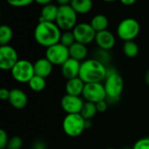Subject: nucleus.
<instances>
[{"label": "nucleus", "mask_w": 149, "mask_h": 149, "mask_svg": "<svg viewBox=\"0 0 149 149\" xmlns=\"http://www.w3.org/2000/svg\"><path fill=\"white\" fill-rule=\"evenodd\" d=\"M12 78L18 83H29L35 75L34 65L26 59H19L10 70Z\"/></svg>", "instance_id": "7"}, {"label": "nucleus", "mask_w": 149, "mask_h": 149, "mask_svg": "<svg viewBox=\"0 0 149 149\" xmlns=\"http://www.w3.org/2000/svg\"><path fill=\"white\" fill-rule=\"evenodd\" d=\"M13 37V31L11 28L7 24H3L0 27V45H9Z\"/></svg>", "instance_id": "25"}, {"label": "nucleus", "mask_w": 149, "mask_h": 149, "mask_svg": "<svg viewBox=\"0 0 149 149\" xmlns=\"http://www.w3.org/2000/svg\"><path fill=\"white\" fill-rule=\"evenodd\" d=\"M92 126H93L92 120H86V129L91 128Z\"/></svg>", "instance_id": "37"}, {"label": "nucleus", "mask_w": 149, "mask_h": 149, "mask_svg": "<svg viewBox=\"0 0 149 149\" xmlns=\"http://www.w3.org/2000/svg\"><path fill=\"white\" fill-rule=\"evenodd\" d=\"M108 52L109 51H105V50H101L100 49V51L96 53V57L94 58H96L97 60H99L100 62L103 63L104 65L107 64L110 60V56L108 55Z\"/></svg>", "instance_id": "29"}, {"label": "nucleus", "mask_w": 149, "mask_h": 149, "mask_svg": "<svg viewBox=\"0 0 149 149\" xmlns=\"http://www.w3.org/2000/svg\"><path fill=\"white\" fill-rule=\"evenodd\" d=\"M82 98L88 102L98 103L107 99V93L104 84L101 82L87 83L85 85Z\"/></svg>", "instance_id": "9"}, {"label": "nucleus", "mask_w": 149, "mask_h": 149, "mask_svg": "<svg viewBox=\"0 0 149 149\" xmlns=\"http://www.w3.org/2000/svg\"><path fill=\"white\" fill-rule=\"evenodd\" d=\"M116 31L118 37L121 40L124 42L130 41L138 37L141 31V25L136 19L133 17H127L120 22Z\"/></svg>", "instance_id": "6"}, {"label": "nucleus", "mask_w": 149, "mask_h": 149, "mask_svg": "<svg viewBox=\"0 0 149 149\" xmlns=\"http://www.w3.org/2000/svg\"><path fill=\"white\" fill-rule=\"evenodd\" d=\"M133 149H149V137H145L138 140L134 145L133 146Z\"/></svg>", "instance_id": "30"}, {"label": "nucleus", "mask_w": 149, "mask_h": 149, "mask_svg": "<svg viewBox=\"0 0 149 149\" xmlns=\"http://www.w3.org/2000/svg\"><path fill=\"white\" fill-rule=\"evenodd\" d=\"M76 42L74 34L72 31H65L62 34H61V38H60V41L59 43H61L62 45H64L66 47H71L74 43Z\"/></svg>", "instance_id": "26"}, {"label": "nucleus", "mask_w": 149, "mask_h": 149, "mask_svg": "<svg viewBox=\"0 0 149 149\" xmlns=\"http://www.w3.org/2000/svg\"><path fill=\"white\" fill-rule=\"evenodd\" d=\"M9 102L12 107L16 109H23L28 104V97L23 90L14 88L10 90Z\"/></svg>", "instance_id": "15"}, {"label": "nucleus", "mask_w": 149, "mask_h": 149, "mask_svg": "<svg viewBox=\"0 0 149 149\" xmlns=\"http://www.w3.org/2000/svg\"><path fill=\"white\" fill-rule=\"evenodd\" d=\"M104 86L107 93V101L108 104H115L120 100V97L124 88V81L119 72L113 68H107V73Z\"/></svg>", "instance_id": "3"}, {"label": "nucleus", "mask_w": 149, "mask_h": 149, "mask_svg": "<svg viewBox=\"0 0 149 149\" xmlns=\"http://www.w3.org/2000/svg\"><path fill=\"white\" fill-rule=\"evenodd\" d=\"M30 88L33 92H41L45 88L46 81L45 79L38 75H34L28 83Z\"/></svg>", "instance_id": "24"}, {"label": "nucleus", "mask_w": 149, "mask_h": 149, "mask_svg": "<svg viewBox=\"0 0 149 149\" xmlns=\"http://www.w3.org/2000/svg\"><path fill=\"white\" fill-rule=\"evenodd\" d=\"M94 41L100 49L105 51H110L114 47L116 39L114 35L111 31H109L108 30H105L96 33Z\"/></svg>", "instance_id": "13"}, {"label": "nucleus", "mask_w": 149, "mask_h": 149, "mask_svg": "<svg viewBox=\"0 0 149 149\" xmlns=\"http://www.w3.org/2000/svg\"><path fill=\"white\" fill-rule=\"evenodd\" d=\"M8 142H9V138H8L7 133L3 129H1L0 130V148H6Z\"/></svg>", "instance_id": "31"}, {"label": "nucleus", "mask_w": 149, "mask_h": 149, "mask_svg": "<svg viewBox=\"0 0 149 149\" xmlns=\"http://www.w3.org/2000/svg\"><path fill=\"white\" fill-rule=\"evenodd\" d=\"M120 1L122 4L127 5V6H130V5L134 4L137 0H120Z\"/></svg>", "instance_id": "34"}, {"label": "nucleus", "mask_w": 149, "mask_h": 149, "mask_svg": "<svg viewBox=\"0 0 149 149\" xmlns=\"http://www.w3.org/2000/svg\"><path fill=\"white\" fill-rule=\"evenodd\" d=\"M69 52L70 58H72L78 61H84L87 57L88 50L86 45L75 42L71 47H69Z\"/></svg>", "instance_id": "19"}, {"label": "nucleus", "mask_w": 149, "mask_h": 149, "mask_svg": "<svg viewBox=\"0 0 149 149\" xmlns=\"http://www.w3.org/2000/svg\"><path fill=\"white\" fill-rule=\"evenodd\" d=\"M45 58L53 65H62L70 58L69 48L61 43L53 45L46 48Z\"/></svg>", "instance_id": "8"}, {"label": "nucleus", "mask_w": 149, "mask_h": 149, "mask_svg": "<svg viewBox=\"0 0 149 149\" xmlns=\"http://www.w3.org/2000/svg\"><path fill=\"white\" fill-rule=\"evenodd\" d=\"M85 104L84 99L80 96H74L65 94L61 99V107L67 114L80 113L82 107Z\"/></svg>", "instance_id": "12"}, {"label": "nucleus", "mask_w": 149, "mask_h": 149, "mask_svg": "<svg viewBox=\"0 0 149 149\" xmlns=\"http://www.w3.org/2000/svg\"><path fill=\"white\" fill-rule=\"evenodd\" d=\"M53 0H35V2L42 6L44 5H46V4H49V3H52Z\"/></svg>", "instance_id": "35"}, {"label": "nucleus", "mask_w": 149, "mask_h": 149, "mask_svg": "<svg viewBox=\"0 0 149 149\" xmlns=\"http://www.w3.org/2000/svg\"><path fill=\"white\" fill-rule=\"evenodd\" d=\"M122 50H123V53L128 58L136 57L139 53V51H140L138 45L134 40L124 42Z\"/></svg>", "instance_id": "23"}, {"label": "nucleus", "mask_w": 149, "mask_h": 149, "mask_svg": "<svg viewBox=\"0 0 149 149\" xmlns=\"http://www.w3.org/2000/svg\"><path fill=\"white\" fill-rule=\"evenodd\" d=\"M85 85L86 83L79 77L68 79L65 85V93L69 95L81 96L84 91Z\"/></svg>", "instance_id": "17"}, {"label": "nucleus", "mask_w": 149, "mask_h": 149, "mask_svg": "<svg viewBox=\"0 0 149 149\" xmlns=\"http://www.w3.org/2000/svg\"><path fill=\"white\" fill-rule=\"evenodd\" d=\"M58 11V6L49 3L44 5L40 10V17L39 21H46V22H55L57 18Z\"/></svg>", "instance_id": "18"}, {"label": "nucleus", "mask_w": 149, "mask_h": 149, "mask_svg": "<svg viewBox=\"0 0 149 149\" xmlns=\"http://www.w3.org/2000/svg\"><path fill=\"white\" fill-rule=\"evenodd\" d=\"M145 82L148 86H149V70L145 74Z\"/></svg>", "instance_id": "38"}, {"label": "nucleus", "mask_w": 149, "mask_h": 149, "mask_svg": "<svg viewBox=\"0 0 149 149\" xmlns=\"http://www.w3.org/2000/svg\"><path fill=\"white\" fill-rule=\"evenodd\" d=\"M97 113H98V110H97L95 103L85 101V104H84L82 110L80 112L81 116L85 120H92L96 115Z\"/></svg>", "instance_id": "22"}, {"label": "nucleus", "mask_w": 149, "mask_h": 149, "mask_svg": "<svg viewBox=\"0 0 149 149\" xmlns=\"http://www.w3.org/2000/svg\"><path fill=\"white\" fill-rule=\"evenodd\" d=\"M63 130L72 138L79 137L86 130V120L80 113L67 114L63 120Z\"/></svg>", "instance_id": "4"}, {"label": "nucleus", "mask_w": 149, "mask_h": 149, "mask_svg": "<svg viewBox=\"0 0 149 149\" xmlns=\"http://www.w3.org/2000/svg\"><path fill=\"white\" fill-rule=\"evenodd\" d=\"M96 107L98 110V113H105L107 110L108 107V102L107 101V100H101L98 103H96Z\"/></svg>", "instance_id": "32"}, {"label": "nucleus", "mask_w": 149, "mask_h": 149, "mask_svg": "<svg viewBox=\"0 0 149 149\" xmlns=\"http://www.w3.org/2000/svg\"><path fill=\"white\" fill-rule=\"evenodd\" d=\"M23 146V140L19 136H13L9 140L7 149H20Z\"/></svg>", "instance_id": "27"}, {"label": "nucleus", "mask_w": 149, "mask_h": 149, "mask_svg": "<svg viewBox=\"0 0 149 149\" xmlns=\"http://www.w3.org/2000/svg\"><path fill=\"white\" fill-rule=\"evenodd\" d=\"M81 63L72 58H69L62 65H61V72L64 78L67 80L79 77V70H80Z\"/></svg>", "instance_id": "14"}, {"label": "nucleus", "mask_w": 149, "mask_h": 149, "mask_svg": "<svg viewBox=\"0 0 149 149\" xmlns=\"http://www.w3.org/2000/svg\"><path fill=\"white\" fill-rule=\"evenodd\" d=\"M61 34V30L55 22L39 21L34 30L35 41L45 48L59 43Z\"/></svg>", "instance_id": "1"}, {"label": "nucleus", "mask_w": 149, "mask_h": 149, "mask_svg": "<svg viewBox=\"0 0 149 149\" xmlns=\"http://www.w3.org/2000/svg\"><path fill=\"white\" fill-rule=\"evenodd\" d=\"M124 149H133V148H124Z\"/></svg>", "instance_id": "42"}, {"label": "nucleus", "mask_w": 149, "mask_h": 149, "mask_svg": "<svg viewBox=\"0 0 149 149\" xmlns=\"http://www.w3.org/2000/svg\"><path fill=\"white\" fill-rule=\"evenodd\" d=\"M7 3L10 6L20 8V7H25L35 2V0H6Z\"/></svg>", "instance_id": "28"}, {"label": "nucleus", "mask_w": 149, "mask_h": 149, "mask_svg": "<svg viewBox=\"0 0 149 149\" xmlns=\"http://www.w3.org/2000/svg\"><path fill=\"white\" fill-rule=\"evenodd\" d=\"M56 1L59 5H67L70 4L72 2V0H56Z\"/></svg>", "instance_id": "36"}, {"label": "nucleus", "mask_w": 149, "mask_h": 149, "mask_svg": "<svg viewBox=\"0 0 149 149\" xmlns=\"http://www.w3.org/2000/svg\"><path fill=\"white\" fill-rule=\"evenodd\" d=\"M33 65H34L35 75H38L45 79L48 76H50L52 72L53 65L45 57L38 58Z\"/></svg>", "instance_id": "16"}, {"label": "nucleus", "mask_w": 149, "mask_h": 149, "mask_svg": "<svg viewBox=\"0 0 149 149\" xmlns=\"http://www.w3.org/2000/svg\"><path fill=\"white\" fill-rule=\"evenodd\" d=\"M90 24H91L92 27L95 30V31L99 32V31L107 30L109 21H108V18L105 15L97 14L92 18Z\"/></svg>", "instance_id": "21"}, {"label": "nucleus", "mask_w": 149, "mask_h": 149, "mask_svg": "<svg viewBox=\"0 0 149 149\" xmlns=\"http://www.w3.org/2000/svg\"><path fill=\"white\" fill-rule=\"evenodd\" d=\"M29 149H38V148H35V147H34V148H29Z\"/></svg>", "instance_id": "40"}, {"label": "nucleus", "mask_w": 149, "mask_h": 149, "mask_svg": "<svg viewBox=\"0 0 149 149\" xmlns=\"http://www.w3.org/2000/svg\"><path fill=\"white\" fill-rule=\"evenodd\" d=\"M72 32L74 34L76 42L89 45L95 40L96 31L92 27L91 24L88 23H79L72 29Z\"/></svg>", "instance_id": "10"}, {"label": "nucleus", "mask_w": 149, "mask_h": 149, "mask_svg": "<svg viewBox=\"0 0 149 149\" xmlns=\"http://www.w3.org/2000/svg\"><path fill=\"white\" fill-rule=\"evenodd\" d=\"M107 149H116V148H108Z\"/></svg>", "instance_id": "41"}, {"label": "nucleus", "mask_w": 149, "mask_h": 149, "mask_svg": "<svg viewBox=\"0 0 149 149\" xmlns=\"http://www.w3.org/2000/svg\"><path fill=\"white\" fill-rule=\"evenodd\" d=\"M78 14L70 4L59 5L55 23L61 31H72L77 25Z\"/></svg>", "instance_id": "5"}, {"label": "nucleus", "mask_w": 149, "mask_h": 149, "mask_svg": "<svg viewBox=\"0 0 149 149\" xmlns=\"http://www.w3.org/2000/svg\"><path fill=\"white\" fill-rule=\"evenodd\" d=\"M102 1H104V2H106V3H113V2H115V1H117V0H102Z\"/></svg>", "instance_id": "39"}, {"label": "nucleus", "mask_w": 149, "mask_h": 149, "mask_svg": "<svg viewBox=\"0 0 149 149\" xmlns=\"http://www.w3.org/2000/svg\"><path fill=\"white\" fill-rule=\"evenodd\" d=\"M18 60V55L15 48L10 45L0 46V68L2 70L10 71Z\"/></svg>", "instance_id": "11"}, {"label": "nucleus", "mask_w": 149, "mask_h": 149, "mask_svg": "<svg viewBox=\"0 0 149 149\" xmlns=\"http://www.w3.org/2000/svg\"><path fill=\"white\" fill-rule=\"evenodd\" d=\"M70 5L77 14H87L93 9L92 0H72Z\"/></svg>", "instance_id": "20"}, {"label": "nucleus", "mask_w": 149, "mask_h": 149, "mask_svg": "<svg viewBox=\"0 0 149 149\" xmlns=\"http://www.w3.org/2000/svg\"><path fill=\"white\" fill-rule=\"evenodd\" d=\"M10 93V91L6 88L0 89V99L2 100H9Z\"/></svg>", "instance_id": "33"}, {"label": "nucleus", "mask_w": 149, "mask_h": 149, "mask_svg": "<svg viewBox=\"0 0 149 149\" xmlns=\"http://www.w3.org/2000/svg\"><path fill=\"white\" fill-rule=\"evenodd\" d=\"M107 67L96 58L86 59L81 63L79 77L86 83L102 82L106 79Z\"/></svg>", "instance_id": "2"}]
</instances>
